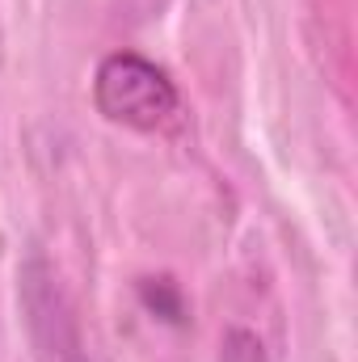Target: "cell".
Listing matches in <instances>:
<instances>
[{
  "label": "cell",
  "mask_w": 358,
  "mask_h": 362,
  "mask_svg": "<svg viewBox=\"0 0 358 362\" xmlns=\"http://www.w3.org/2000/svg\"><path fill=\"white\" fill-rule=\"evenodd\" d=\"M93 101L110 122L131 131H161L181 110L178 85L169 81V72L135 51H114L97 64Z\"/></svg>",
  "instance_id": "obj_1"
}]
</instances>
